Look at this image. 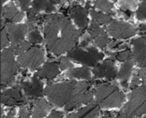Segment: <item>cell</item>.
Wrapping results in <instances>:
<instances>
[{"label":"cell","mask_w":146,"mask_h":118,"mask_svg":"<svg viewBox=\"0 0 146 118\" xmlns=\"http://www.w3.org/2000/svg\"><path fill=\"white\" fill-rule=\"evenodd\" d=\"M44 21V39L50 52L58 56L74 49L81 33L68 17L52 14L45 15Z\"/></svg>","instance_id":"cell-1"},{"label":"cell","mask_w":146,"mask_h":118,"mask_svg":"<svg viewBox=\"0 0 146 118\" xmlns=\"http://www.w3.org/2000/svg\"><path fill=\"white\" fill-rule=\"evenodd\" d=\"M75 84L76 81H74L51 84L45 88L44 93L53 105L66 107L73 100Z\"/></svg>","instance_id":"cell-2"},{"label":"cell","mask_w":146,"mask_h":118,"mask_svg":"<svg viewBox=\"0 0 146 118\" xmlns=\"http://www.w3.org/2000/svg\"><path fill=\"white\" fill-rule=\"evenodd\" d=\"M94 94L97 103L104 108L119 107L125 99V94L116 86L108 83L98 85Z\"/></svg>","instance_id":"cell-3"},{"label":"cell","mask_w":146,"mask_h":118,"mask_svg":"<svg viewBox=\"0 0 146 118\" xmlns=\"http://www.w3.org/2000/svg\"><path fill=\"white\" fill-rule=\"evenodd\" d=\"M123 111L129 118L146 114V84L133 89Z\"/></svg>","instance_id":"cell-4"},{"label":"cell","mask_w":146,"mask_h":118,"mask_svg":"<svg viewBox=\"0 0 146 118\" xmlns=\"http://www.w3.org/2000/svg\"><path fill=\"white\" fill-rule=\"evenodd\" d=\"M14 53L9 48L2 52L1 56V83L2 87L12 85L15 75L19 69L18 63L14 60Z\"/></svg>","instance_id":"cell-5"},{"label":"cell","mask_w":146,"mask_h":118,"mask_svg":"<svg viewBox=\"0 0 146 118\" xmlns=\"http://www.w3.org/2000/svg\"><path fill=\"white\" fill-rule=\"evenodd\" d=\"M68 57L78 63H83L85 66L96 67L98 64H99L98 62L103 60L104 54L99 52L93 46H87L86 48H74L68 52Z\"/></svg>","instance_id":"cell-6"},{"label":"cell","mask_w":146,"mask_h":118,"mask_svg":"<svg viewBox=\"0 0 146 118\" xmlns=\"http://www.w3.org/2000/svg\"><path fill=\"white\" fill-rule=\"evenodd\" d=\"M91 83L86 81H78L75 84L74 91V98L72 102L65 107L68 111L80 107L82 105H89L92 103L94 93L90 89Z\"/></svg>","instance_id":"cell-7"},{"label":"cell","mask_w":146,"mask_h":118,"mask_svg":"<svg viewBox=\"0 0 146 118\" xmlns=\"http://www.w3.org/2000/svg\"><path fill=\"white\" fill-rule=\"evenodd\" d=\"M17 62L23 68L31 70L37 69L44 62V51L38 46L30 48L27 51L18 57Z\"/></svg>","instance_id":"cell-8"},{"label":"cell","mask_w":146,"mask_h":118,"mask_svg":"<svg viewBox=\"0 0 146 118\" xmlns=\"http://www.w3.org/2000/svg\"><path fill=\"white\" fill-rule=\"evenodd\" d=\"M108 33L115 39H128L136 33V28L126 22L113 21L107 27Z\"/></svg>","instance_id":"cell-9"},{"label":"cell","mask_w":146,"mask_h":118,"mask_svg":"<svg viewBox=\"0 0 146 118\" xmlns=\"http://www.w3.org/2000/svg\"><path fill=\"white\" fill-rule=\"evenodd\" d=\"M28 31L27 25L15 24L14 22L6 23V32L11 45H16L24 41V38Z\"/></svg>","instance_id":"cell-10"},{"label":"cell","mask_w":146,"mask_h":118,"mask_svg":"<svg viewBox=\"0 0 146 118\" xmlns=\"http://www.w3.org/2000/svg\"><path fill=\"white\" fill-rule=\"evenodd\" d=\"M133 59L139 67H146V36L133 41Z\"/></svg>","instance_id":"cell-11"},{"label":"cell","mask_w":146,"mask_h":118,"mask_svg":"<svg viewBox=\"0 0 146 118\" xmlns=\"http://www.w3.org/2000/svg\"><path fill=\"white\" fill-rule=\"evenodd\" d=\"M1 102L3 105L8 106L24 105L26 99L21 93V87H15L12 89L3 92L1 95Z\"/></svg>","instance_id":"cell-12"},{"label":"cell","mask_w":146,"mask_h":118,"mask_svg":"<svg viewBox=\"0 0 146 118\" xmlns=\"http://www.w3.org/2000/svg\"><path fill=\"white\" fill-rule=\"evenodd\" d=\"M21 88L23 90L25 95L29 98H40L44 93L42 82L37 75H34L30 81L21 82Z\"/></svg>","instance_id":"cell-13"},{"label":"cell","mask_w":146,"mask_h":118,"mask_svg":"<svg viewBox=\"0 0 146 118\" xmlns=\"http://www.w3.org/2000/svg\"><path fill=\"white\" fill-rule=\"evenodd\" d=\"M93 74L97 78H106L113 80L116 75V68L113 60H106L102 64H98L93 69Z\"/></svg>","instance_id":"cell-14"},{"label":"cell","mask_w":146,"mask_h":118,"mask_svg":"<svg viewBox=\"0 0 146 118\" xmlns=\"http://www.w3.org/2000/svg\"><path fill=\"white\" fill-rule=\"evenodd\" d=\"M69 14L75 24L80 28L85 29L88 26V18H87V9L83 8L80 5L73 6L69 9Z\"/></svg>","instance_id":"cell-15"},{"label":"cell","mask_w":146,"mask_h":118,"mask_svg":"<svg viewBox=\"0 0 146 118\" xmlns=\"http://www.w3.org/2000/svg\"><path fill=\"white\" fill-rule=\"evenodd\" d=\"M100 112L99 105L97 102H92L77 111V112L71 113L67 118H95L98 117Z\"/></svg>","instance_id":"cell-16"},{"label":"cell","mask_w":146,"mask_h":118,"mask_svg":"<svg viewBox=\"0 0 146 118\" xmlns=\"http://www.w3.org/2000/svg\"><path fill=\"white\" fill-rule=\"evenodd\" d=\"M2 16L3 18L9 20V22H18L23 18V13L20 12L13 3L7 4L2 8Z\"/></svg>","instance_id":"cell-17"},{"label":"cell","mask_w":146,"mask_h":118,"mask_svg":"<svg viewBox=\"0 0 146 118\" xmlns=\"http://www.w3.org/2000/svg\"><path fill=\"white\" fill-rule=\"evenodd\" d=\"M59 69H60V65L58 63L56 62L47 63L43 66V68L40 70H38L37 75L39 78L52 80L59 74Z\"/></svg>","instance_id":"cell-18"},{"label":"cell","mask_w":146,"mask_h":118,"mask_svg":"<svg viewBox=\"0 0 146 118\" xmlns=\"http://www.w3.org/2000/svg\"><path fill=\"white\" fill-rule=\"evenodd\" d=\"M58 3L59 0H34L32 3V9L37 13L43 10L50 13L55 9V4Z\"/></svg>","instance_id":"cell-19"},{"label":"cell","mask_w":146,"mask_h":118,"mask_svg":"<svg viewBox=\"0 0 146 118\" xmlns=\"http://www.w3.org/2000/svg\"><path fill=\"white\" fill-rule=\"evenodd\" d=\"M50 110V106L47 102L43 99H36L33 102V118H44Z\"/></svg>","instance_id":"cell-20"},{"label":"cell","mask_w":146,"mask_h":118,"mask_svg":"<svg viewBox=\"0 0 146 118\" xmlns=\"http://www.w3.org/2000/svg\"><path fill=\"white\" fill-rule=\"evenodd\" d=\"M133 63H134L133 60H130L128 62L124 63L117 75V77H118L119 81H121L122 87H127V81L132 74V71L133 69Z\"/></svg>","instance_id":"cell-21"},{"label":"cell","mask_w":146,"mask_h":118,"mask_svg":"<svg viewBox=\"0 0 146 118\" xmlns=\"http://www.w3.org/2000/svg\"><path fill=\"white\" fill-rule=\"evenodd\" d=\"M67 76L70 78H80L85 80L91 79V73L89 71V68L87 66H83L81 68L72 69L67 73Z\"/></svg>","instance_id":"cell-22"},{"label":"cell","mask_w":146,"mask_h":118,"mask_svg":"<svg viewBox=\"0 0 146 118\" xmlns=\"http://www.w3.org/2000/svg\"><path fill=\"white\" fill-rule=\"evenodd\" d=\"M90 14H91V16H92L93 21L97 22L99 25L108 24V23H111L113 21L111 16L108 14L99 13V12L95 11L94 9H90Z\"/></svg>","instance_id":"cell-23"},{"label":"cell","mask_w":146,"mask_h":118,"mask_svg":"<svg viewBox=\"0 0 146 118\" xmlns=\"http://www.w3.org/2000/svg\"><path fill=\"white\" fill-rule=\"evenodd\" d=\"M95 7L109 15H113V3L110 0H95Z\"/></svg>","instance_id":"cell-24"},{"label":"cell","mask_w":146,"mask_h":118,"mask_svg":"<svg viewBox=\"0 0 146 118\" xmlns=\"http://www.w3.org/2000/svg\"><path fill=\"white\" fill-rule=\"evenodd\" d=\"M139 84H142V85L146 84V67L145 68H142L139 71L138 75H135V77L133 80L131 88H133V89L137 88Z\"/></svg>","instance_id":"cell-25"},{"label":"cell","mask_w":146,"mask_h":118,"mask_svg":"<svg viewBox=\"0 0 146 118\" xmlns=\"http://www.w3.org/2000/svg\"><path fill=\"white\" fill-rule=\"evenodd\" d=\"M30 48V42L23 41L21 43L16 44V45H11L9 49L13 51L15 55H21L27 51Z\"/></svg>","instance_id":"cell-26"},{"label":"cell","mask_w":146,"mask_h":118,"mask_svg":"<svg viewBox=\"0 0 146 118\" xmlns=\"http://www.w3.org/2000/svg\"><path fill=\"white\" fill-rule=\"evenodd\" d=\"M112 56L115 57L117 60L123 62V63L133 60V52L128 49L123 50V51H119L117 53H112Z\"/></svg>","instance_id":"cell-27"},{"label":"cell","mask_w":146,"mask_h":118,"mask_svg":"<svg viewBox=\"0 0 146 118\" xmlns=\"http://www.w3.org/2000/svg\"><path fill=\"white\" fill-rule=\"evenodd\" d=\"M103 33H104V31L100 27L99 24H98L95 21H92L89 28H88V33L90 35V38L93 40L95 39L98 36H99L100 34H102Z\"/></svg>","instance_id":"cell-28"},{"label":"cell","mask_w":146,"mask_h":118,"mask_svg":"<svg viewBox=\"0 0 146 118\" xmlns=\"http://www.w3.org/2000/svg\"><path fill=\"white\" fill-rule=\"evenodd\" d=\"M93 41H94V44L99 48H104L110 43V40L105 32L100 34L99 36H98L95 39H93Z\"/></svg>","instance_id":"cell-29"},{"label":"cell","mask_w":146,"mask_h":118,"mask_svg":"<svg viewBox=\"0 0 146 118\" xmlns=\"http://www.w3.org/2000/svg\"><path fill=\"white\" fill-rule=\"evenodd\" d=\"M28 40L32 44H38V43L42 42V37H41L39 32L37 29H35V30H33L29 33Z\"/></svg>","instance_id":"cell-30"},{"label":"cell","mask_w":146,"mask_h":118,"mask_svg":"<svg viewBox=\"0 0 146 118\" xmlns=\"http://www.w3.org/2000/svg\"><path fill=\"white\" fill-rule=\"evenodd\" d=\"M137 17L139 20H146V0H141V4L137 11Z\"/></svg>","instance_id":"cell-31"},{"label":"cell","mask_w":146,"mask_h":118,"mask_svg":"<svg viewBox=\"0 0 146 118\" xmlns=\"http://www.w3.org/2000/svg\"><path fill=\"white\" fill-rule=\"evenodd\" d=\"M9 39L8 36V33L6 32V29H4L3 27H2V32H1V46L2 48H5L8 44H9Z\"/></svg>","instance_id":"cell-32"},{"label":"cell","mask_w":146,"mask_h":118,"mask_svg":"<svg viewBox=\"0 0 146 118\" xmlns=\"http://www.w3.org/2000/svg\"><path fill=\"white\" fill-rule=\"evenodd\" d=\"M60 65V69H70L73 67V63L68 60V58L67 57H62L59 63Z\"/></svg>","instance_id":"cell-33"},{"label":"cell","mask_w":146,"mask_h":118,"mask_svg":"<svg viewBox=\"0 0 146 118\" xmlns=\"http://www.w3.org/2000/svg\"><path fill=\"white\" fill-rule=\"evenodd\" d=\"M29 117H30L29 108L27 105H23L20 110L19 118H29Z\"/></svg>","instance_id":"cell-34"},{"label":"cell","mask_w":146,"mask_h":118,"mask_svg":"<svg viewBox=\"0 0 146 118\" xmlns=\"http://www.w3.org/2000/svg\"><path fill=\"white\" fill-rule=\"evenodd\" d=\"M18 3H19V4H20L22 10H24V11L27 10V11L29 9L28 7L30 5L31 0H18Z\"/></svg>","instance_id":"cell-35"},{"label":"cell","mask_w":146,"mask_h":118,"mask_svg":"<svg viewBox=\"0 0 146 118\" xmlns=\"http://www.w3.org/2000/svg\"><path fill=\"white\" fill-rule=\"evenodd\" d=\"M48 118H62V115L60 112L56 111H53L50 114V116H49Z\"/></svg>","instance_id":"cell-36"},{"label":"cell","mask_w":146,"mask_h":118,"mask_svg":"<svg viewBox=\"0 0 146 118\" xmlns=\"http://www.w3.org/2000/svg\"><path fill=\"white\" fill-rule=\"evenodd\" d=\"M115 118H129L127 117V115L126 114V112L124 111H121L118 113H116V116Z\"/></svg>","instance_id":"cell-37"},{"label":"cell","mask_w":146,"mask_h":118,"mask_svg":"<svg viewBox=\"0 0 146 118\" xmlns=\"http://www.w3.org/2000/svg\"><path fill=\"white\" fill-rule=\"evenodd\" d=\"M15 110H10L8 115L6 116V118H14L15 117Z\"/></svg>","instance_id":"cell-38"},{"label":"cell","mask_w":146,"mask_h":118,"mask_svg":"<svg viewBox=\"0 0 146 118\" xmlns=\"http://www.w3.org/2000/svg\"><path fill=\"white\" fill-rule=\"evenodd\" d=\"M139 29L141 31V32H146V25L145 24H141L139 27Z\"/></svg>","instance_id":"cell-39"},{"label":"cell","mask_w":146,"mask_h":118,"mask_svg":"<svg viewBox=\"0 0 146 118\" xmlns=\"http://www.w3.org/2000/svg\"><path fill=\"white\" fill-rule=\"evenodd\" d=\"M5 1H6V0H2V3H4V2H5Z\"/></svg>","instance_id":"cell-40"},{"label":"cell","mask_w":146,"mask_h":118,"mask_svg":"<svg viewBox=\"0 0 146 118\" xmlns=\"http://www.w3.org/2000/svg\"><path fill=\"white\" fill-rule=\"evenodd\" d=\"M2 118H6V117H2Z\"/></svg>","instance_id":"cell-41"},{"label":"cell","mask_w":146,"mask_h":118,"mask_svg":"<svg viewBox=\"0 0 146 118\" xmlns=\"http://www.w3.org/2000/svg\"><path fill=\"white\" fill-rule=\"evenodd\" d=\"M145 118H146V117H145Z\"/></svg>","instance_id":"cell-42"}]
</instances>
